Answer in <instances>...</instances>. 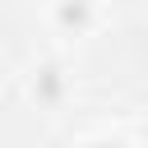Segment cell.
Masks as SVG:
<instances>
[{
  "label": "cell",
  "mask_w": 148,
  "mask_h": 148,
  "mask_svg": "<svg viewBox=\"0 0 148 148\" xmlns=\"http://www.w3.org/2000/svg\"><path fill=\"white\" fill-rule=\"evenodd\" d=\"M42 92H46V97H56V92H60V79H56V69H46V74H42Z\"/></svg>",
  "instance_id": "obj_2"
},
{
  "label": "cell",
  "mask_w": 148,
  "mask_h": 148,
  "mask_svg": "<svg viewBox=\"0 0 148 148\" xmlns=\"http://www.w3.org/2000/svg\"><path fill=\"white\" fill-rule=\"evenodd\" d=\"M60 23L65 28H83L88 23V0H60Z\"/></svg>",
  "instance_id": "obj_1"
},
{
  "label": "cell",
  "mask_w": 148,
  "mask_h": 148,
  "mask_svg": "<svg viewBox=\"0 0 148 148\" xmlns=\"http://www.w3.org/2000/svg\"><path fill=\"white\" fill-rule=\"evenodd\" d=\"M97 148H120V143H97Z\"/></svg>",
  "instance_id": "obj_3"
}]
</instances>
